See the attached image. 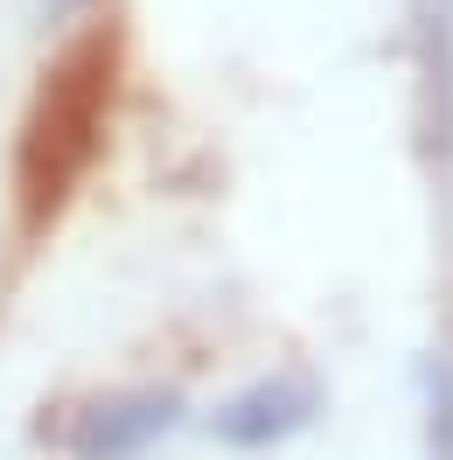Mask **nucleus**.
Wrapping results in <instances>:
<instances>
[{"instance_id": "f257e3e1", "label": "nucleus", "mask_w": 453, "mask_h": 460, "mask_svg": "<svg viewBox=\"0 0 453 460\" xmlns=\"http://www.w3.org/2000/svg\"><path fill=\"white\" fill-rule=\"evenodd\" d=\"M182 426V398L174 391H133V398H105L84 411V426L70 432L77 460H133L154 439H168Z\"/></svg>"}, {"instance_id": "f03ea898", "label": "nucleus", "mask_w": 453, "mask_h": 460, "mask_svg": "<svg viewBox=\"0 0 453 460\" xmlns=\"http://www.w3.org/2000/svg\"><path fill=\"white\" fill-rule=\"evenodd\" d=\"M314 411H321V391L300 384V376H265L252 391H237V398L209 419V432L224 439V447H280L293 439L300 426H314Z\"/></svg>"}]
</instances>
